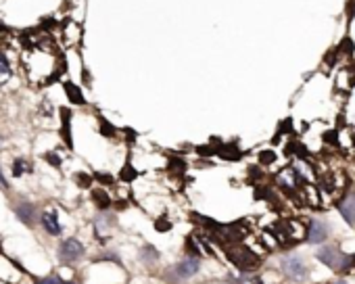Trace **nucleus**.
Listing matches in <instances>:
<instances>
[{
  "mask_svg": "<svg viewBox=\"0 0 355 284\" xmlns=\"http://www.w3.org/2000/svg\"><path fill=\"white\" fill-rule=\"evenodd\" d=\"M316 257H318V261H322L324 265H328L330 269H334V272H347V269H351V265L355 263L353 255L340 253L336 247H322V249L316 253Z\"/></svg>",
  "mask_w": 355,
  "mask_h": 284,
  "instance_id": "nucleus-1",
  "label": "nucleus"
},
{
  "mask_svg": "<svg viewBox=\"0 0 355 284\" xmlns=\"http://www.w3.org/2000/svg\"><path fill=\"white\" fill-rule=\"evenodd\" d=\"M186 249L190 251V257H198V255H201L198 247L194 245V238H192V236H188V238H186Z\"/></svg>",
  "mask_w": 355,
  "mask_h": 284,
  "instance_id": "nucleus-28",
  "label": "nucleus"
},
{
  "mask_svg": "<svg viewBox=\"0 0 355 284\" xmlns=\"http://www.w3.org/2000/svg\"><path fill=\"white\" fill-rule=\"evenodd\" d=\"M42 226H44V230L48 232V234H61V224H59V220H56V213L54 211H50V213H44L42 216Z\"/></svg>",
  "mask_w": 355,
  "mask_h": 284,
  "instance_id": "nucleus-12",
  "label": "nucleus"
},
{
  "mask_svg": "<svg viewBox=\"0 0 355 284\" xmlns=\"http://www.w3.org/2000/svg\"><path fill=\"white\" fill-rule=\"evenodd\" d=\"M94 178L98 180V182H103V184H113V176H109V174H94Z\"/></svg>",
  "mask_w": 355,
  "mask_h": 284,
  "instance_id": "nucleus-31",
  "label": "nucleus"
},
{
  "mask_svg": "<svg viewBox=\"0 0 355 284\" xmlns=\"http://www.w3.org/2000/svg\"><path fill=\"white\" fill-rule=\"evenodd\" d=\"M322 140L326 142V145H330V147H338V130H328V132H324Z\"/></svg>",
  "mask_w": 355,
  "mask_h": 284,
  "instance_id": "nucleus-22",
  "label": "nucleus"
},
{
  "mask_svg": "<svg viewBox=\"0 0 355 284\" xmlns=\"http://www.w3.org/2000/svg\"><path fill=\"white\" fill-rule=\"evenodd\" d=\"M155 230H157V232H169V230H172V222H169L165 216L159 218V220H155Z\"/></svg>",
  "mask_w": 355,
  "mask_h": 284,
  "instance_id": "nucleus-23",
  "label": "nucleus"
},
{
  "mask_svg": "<svg viewBox=\"0 0 355 284\" xmlns=\"http://www.w3.org/2000/svg\"><path fill=\"white\" fill-rule=\"evenodd\" d=\"M351 145H353V147H355V134H353V136H351Z\"/></svg>",
  "mask_w": 355,
  "mask_h": 284,
  "instance_id": "nucleus-35",
  "label": "nucleus"
},
{
  "mask_svg": "<svg viewBox=\"0 0 355 284\" xmlns=\"http://www.w3.org/2000/svg\"><path fill=\"white\" fill-rule=\"evenodd\" d=\"M274 161H276V153H274L272 149H269V151L265 149V151L259 153V163H261V165H272Z\"/></svg>",
  "mask_w": 355,
  "mask_h": 284,
  "instance_id": "nucleus-21",
  "label": "nucleus"
},
{
  "mask_svg": "<svg viewBox=\"0 0 355 284\" xmlns=\"http://www.w3.org/2000/svg\"><path fill=\"white\" fill-rule=\"evenodd\" d=\"M0 188H3V190L9 188V182H7V178L3 176V169H0Z\"/></svg>",
  "mask_w": 355,
  "mask_h": 284,
  "instance_id": "nucleus-34",
  "label": "nucleus"
},
{
  "mask_svg": "<svg viewBox=\"0 0 355 284\" xmlns=\"http://www.w3.org/2000/svg\"><path fill=\"white\" fill-rule=\"evenodd\" d=\"M92 201L96 203L98 209H109L111 207V196L103 188H94L92 190Z\"/></svg>",
  "mask_w": 355,
  "mask_h": 284,
  "instance_id": "nucleus-13",
  "label": "nucleus"
},
{
  "mask_svg": "<svg viewBox=\"0 0 355 284\" xmlns=\"http://www.w3.org/2000/svg\"><path fill=\"white\" fill-rule=\"evenodd\" d=\"M30 174L32 172V165L30 163H27L25 159H17L15 163H13V176H15V178H19V176H23V174Z\"/></svg>",
  "mask_w": 355,
  "mask_h": 284,
  "instance_id": "nucleus-17",
  "label": "nucleus"
},
{
  "mask_svg": "<svg viewBox=\"0 0 355 284\" xmlns=\"http://www.w3.org/2000/svg\"><path fill=\"white\" fill-rule=\"evenodd\" d=\"M138 178V172H136V167L132 165V161L127 159L125 163H123V167L119 169V180L121 182H134Z\"/></svg>",
  "mask_w": 355,
  "mask_h": 284,
  "instance_id": "nucleus-14",
  "label": "nucleus"
},
{
  "mask_svg": "<svg viewBox=\"0 0 355 284\" xmlns=\"http://www.w3.org/2000/svg\"><path fill=\"white\" fill-rule=\"evenodd\" d=\"M15 213H17V218H19L23 224H27V226H34L36 220H38L36 207H34L32 203H19L17 209H15Z\"/></svg>",
  "mask_w": 355,
  "mask_h": 284,
  "instance_id": "nucleus-9",
  "label": "nucleus"
},
{
  "mask_svg": "<svg viewBox=\"0 0 355 284\" xmlns=\"http://www.w3.org/2000/svg\"><path fill=\"white\" fill-rule=\"evenodd\" d=\"M284 153H287V155H297L299 159H305V157H307V149L301 145V142H297V140L289 142V145L284 147Z\"/></svg>",
  "mask_w": 355,
  "mask_h": 284,
  "instance_id": "nucleus-16",
  "label": "nucleus"
},
{
  "mask_svg": "<svg viewBox=\"0 0 355 284\" xmlns=\"http://www.w3.org/2000/svg\"><path fill=\"white\" fill-rule=\"evenodd\" d=\"M76 182L80 184L82 188H90L92 186V178L88 174H76Z\"/></svg>",
  "mask_w": 355,
  "mask_h": 284,
  "instance_id": "nucleus-26",
  "label": "nucleus"
},
{
  "mask_svg": "<svg viewBox=\"0 0 355 284\" xmlns=\"http://www.w3.org/2000/svg\"><path fill=\"white\" fill-rule=\"evenodd\" d=\"M61 117H63V127H61V136L65 140V145L69 149H74V140H71V111L69 109H61Z\"/></svg>",
  "mask_w": 355,
  "mask_h": 284,
  "instance_id": "nucleus-10",
  "label": "nucleus"
},
{
  "mask_svg": "<svg viewBox=\"0 0 355 284\" xmlns=\"http://www.w3.org/2000/svg\"><path fill=\"white\" fill-rule=\"evenodd\" d=\"M338 56H340V50H338V46H334V48H330L328 52L324 54V63L328 65V67H334L336 61H338Z\"/></svg>",
  "mask_w": 355,
  "mask_h": 284,
  "instance_id": "nucleus-20",
  "label": "nucleus"
},
{
  "mask_svg": "<svg viewBox=\"0 0 355 284\" xmlns=\"http://www.w3.org/2000/svg\"><path fill=\"white\" fill-rule=\"evenodd\" d=\"M36 284H65L59 276H46V278H42V280H38Z\"/></svg>",
  "mask_w": 355,
  "mask_h": 284,
  "instance_id": "nucleus-30",
  "label": "nucleus"
},
{
  "mask_svg": "<svg viewBox=\"0 0 355 284\" xmlns=\"http://www.w3.org/2000/svg\"><path fill=\"white\" fill-rule=\"evenodd\" d=\"M46 161H48V163H52V165H56V167L61 165V159H59V157H54L52 153H48V155H46Z\"/></svg>",
  "mask_w": 355,
  "mask_h": 284,
  "instance_id": "nucleus-33",
  "label": "nucleus"
},
{
  "mask_svg": "<svg viewBox=\"0 0 355 284\" xmlns=\"http://www.w3.org/2000/svg\"><path fill=\"white\" fill-rule=\"evenodd\" d=\"M228 257L230 261L238 267V269H243V272H247V269H253L255 265L259 263V257L255 255L251 249L247 247H230L228 249Z\"/></svg>",
  "mask_w": 355,
  "mask_h": 284,
  "instance_id": "nucleus-2",
  "label": "nucleus"
},
{
  "mask_svg": "<svg viewBox=\"0 0 355 284\" xmlns=\"http://www.w3.org/2000/svg\"><path fill=\"white\" fill-rule=\"evenodd\" d=\"M59 255L65 261H76V259H80L84 255V245L80 243L78 238H67L59 247Z\"/></svg>",
  "mask_w": 355,
  "mask_h": 284,
  "instance_id": "nucleus-4",
  "label": "nucleus"
},
{
  "mask_svg": "<svg viewBox=\"0 0 355 284\" xmlns=\"http://www.w3.org/2000/svg\"><path fill=\"white\" fill-rule=\"evenodd\" d=\"M243 155L245 153L236 147V142H226V145H220V149H218V157L224 161H240Z\"/></svg>",
  "mask_w": 355,
  "mask_h": 284,
  "instance_id": "nucleus-6",
  "label": "nucleus"
},
{
  "mask_svg": "<svg viewBox=\"0 0 355 284\" xmlns=\"http://www.w3.org/2000/svg\"><path fill=\"white\" fill-rule=\"evenodd\" d=\"M328 236V226L320 220H311L309 224V232H307V240L309 243H322Z\"/></svg>",
  "mask_w": 355,
  "mask_h": 284,
  "instance_id": "nucleus-5",
  "label": "nucleus"
},
{
  "mask_svg": "<svg viewBox=\"0 0 355 284\" xmlns=\"http://www.w3.org/2000/svg\"><path fill=\"white\" fill-rule=\"evenodd\" d=\"M347 71H349V86H355V61L347 67Z\"/></svg>",
  "mask_w": 355,
  "mask_h": 284,
  "instance_id": "nucleus-32",
  "label": "nucleus"
},
{
  "mask_svg": "<svg viewBox=\"0 0 355 284\" xmlns=\"http://www.w3.org/2000/svg\"><path fill=\"white\" fill-rule=\"evenodd\" d=\"M186 167H188V163L184 161V159H180V157H169V165H167V169H172V172L182 174V172H186Z\"/></svg>",
  "mask_w": 355,
  "mask_h": 284,
  "instance_id": "nucleus-18",
  "label": "nucleus"
},
{
  "mask_svg": "<svg viewBox=\"0 0 355 284\" xmlns=\"http://www.w3.org/2000/svg\"><path fill=\"white\" fill-rule=\"evenodd\" d=\"M198 267H201V261H198V257H186L182 263H178L176 272L180 278H190L198 272Z\"/></svg>",
  "mask_w": 355,
  "mask_h": 284,
  "instance_id": "nucleus-8",
  "label": "nucleus"
},
{
  "mask_svg": "<svg viewBox=\"0 0 355 284\" xmlns=\"http://www.w3.org/2000/svg\"><path fill=\"white\" fill-rule=\"evenodd\" d=\"M332 178H334L332 174H328V176H322V178H320V184H324V190H326V192H332V190H334V186H336V182H334Z\"/></svg>",
  "mask_w": 355,
  "mask_h": 284,
  "instance_id": "nucleus-24",
  "label": "nucleus"
},
{
  "mask_svg": "<svg viewBox=\"0 0 355 284\" xmlns=\"http://www.w3.org/2000/svg\"><path fill=\"white\" fill-rule=\"evenodd\" d=\"M65 284H78V282H65Z\"/></svg>",
  "mask_w": 355,
  "mask_h": 284,
  "instance_id": "nucleus-36",
  "label": "nucleus"
},
{
  "mask_svg": "<svg viewBox=\"0 0 355 284\" xmlns=\"http://www.w3.org/2000/svg\"><path fill=\"white\" fill-rule=\"evenodd\" d=\"M0 74H11V63L5 52H0Z\"/></svg>",
  "mask_w": 355,
  "mask_h": 284,
  "instance_id": "nucleus-29",
  "label": "nucleus"
},
{
  "mask_svg": "<svg viewBox=\"0 0 355 284\" xmlns=\"http://www.w3.org/2000/svg\"><path fill=\"white\" fill-rule=\"evenodd\" d=\"M196 153L201 155V157H211V155H218V147H213V145H207V147H196Z\"/></svg>",
  "mask_w": 355,
  "mask_h": 284,
  "instance_id": "nucleus-25",
  "label": "nucleus"
},
{
  "mask_svg": "<svg viewBox=\"0 0 355 284\" xmlns=\"http://www.w3.org/2000/svg\"><path fill=\"white\" fill-rule=\"evenodd\" d=\"M340 216H343L347 220V224H355V194H349L347 198H343V201L336 203Z\"/></svg>",
  "mask_w": 355,
  "mask_h": 284,
  "instance_id": "nucleus-7",
  "label": "nucleus"
},
{
  "mask_svg": "<svg viewBox=\"0 0 355 284\" xmlns=\"http://www.w3.org/2000/svg\"><path fill=\"white\" fill-rule=\"evenodd\" d=\"M0 145H3V136H0Z\"/></svg>",
  "mask_w": 355,
  "mask_h": 284,
  "instance_id": "nucleus-37",
  "label": "nucleus"
},
{
  "mask_svg": "<svg viewBox=\"0 0 355 284\" xmlns=\"http://www.w3.org/2000/svg\"><path fill=\"white\" fill-rule=\"evenodd\" d=\"M98 121H101V134H103L105 138H115V134H117L115 125H111L105 117H98Z\"/></svg>",
  "mask_w": 355,
  "mask_h": 284,
  "instance_id": "nucleus-19",
  "label": "nucleus"
},
{
  "mask_svg": "<svg viewBox=\"0 0 355 284\" xmlns=\"http://www.w3.org/2000/svg\"><path fill=\"white\" fill-rule=\"evenodd\" d=\"M345 17H347V23H351L355 19V0H347L345 5Z\"/></svg>",
  "mask_w": 355,
  "mask_h": 284,
  "instance_id": "nucleus-27",
  "label": "nucleus"
},
{
  "mask_svg": "<svg viewBox=\"0 0 355 284\" xmlns=\"http://www.w3.org/2000/svg\"><path fill=\"white\" fill-rule=\"evenodd\" d=\"M282 269L287 274V278H291L293 282H301L307 276V267L299 257H287L282 261Z\"/></svg>",
  "mask_w": 355,
  "mask_h": 284,
  "instance_id": "nucleus-3",
  "label": "nucleus"
},
{
  "mask_svg": "<svg viewBox=\"0 0 355 284\" xmlns=\"http://www.w3.org/2000/svg\"><path fill=\"white\" fill-rule=\"evenodd\" d=\"M336 46H338L340 54H347V56H353V54H355V42H353V38L349 36V32L343 36V40H340Z\"/></svg>",
  "mask_w": 355,
  "mask_h": 284,
  "instance_id": "nucleus-15",
  "label": "nucleus"
},
{
  "mask_svg": "<svg viewBox=\"0 0 355 284\" xmlns=\"http://www.w3.org/2000/svg\"><path fill=\"white\" fill-rule=\"evenodd\" d=\"M63 88H65V94H67V98H69V103H74V105H86V98H84L82 90L76 86L74 82H65Z\"/></svg>",
  "mask_w": 355,
  "mask_h": 284,
  "instance_id": "nucleus-11",
  "label": "nucleus"
}]
</instances>
